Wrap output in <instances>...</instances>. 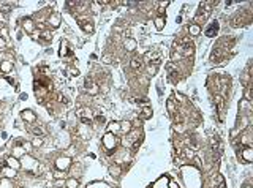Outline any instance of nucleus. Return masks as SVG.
Here are the masks:
<instances>
[{
	"mask_svg": "<svg viewBox=\"0 0 253 188\" xmlns=\"http://www.w3.org/2000/svg\"><path fill=\"white\" fill-rule=\"evenodd\" d=\"M21 167H24V169L29 171V172H35V171H38V161L35 158H32V157H29V155H24L22 157Z\"/></svg>",
	"mask_w": 253,
	"mask_h": 188,
	"instance_id": "nucleus-1",
	"label": "nucleus"
},
{
	"mask_svg": "<svg viewBox=\"0 0 253 188\" xmlns=\"http://www.w3.org/2000/svg\"><path fill=\"white\" fill-rule=\"evenodd\" d=\"M116 144H117V141H116V137L112 136L111 133H106L104 134V137H103V146H104V149L108 150V153H112V150L116 149Z\"/></svg>",
	"mask_w": 253,
	"mask_h": 188,
	"instance_id": "nucleus-2",
	"label": "nucleus"
},
{
	"mask_svg": "<svg viewBox=\"0 0 253 188\" xmlns=\"http://www.w3.org/2000/svg\"><path fill=\"white\" fill-rule=\"evenodd\" d=\"M70 166H71V160H70L68 157H60V158L56 160V169H59V171H63V172H65Z\"/></svg>",
	"mask_w": 253,
	"mask_h": 188,
	"instance_id": "nucleus-3",
	"label": "nucleus"
},
{
	"mask_svg": "<svg viewBox=\"0 0 253 188\" xmlns=\"http://www.w3.org/2000/svg\"><path fill=\"white\" fill-rule=\"evenodd\" d=\"M76 114L81 120H92V116H93L92 111H90L89 107H82V109H79Z\"/></svg>",
	"mask_w": 253,
	"mask_h": 188,
	"instance_id": "nucleus-4",
	"label": "nucleus"
},
{
	"mask_svg": "<svg viewBox=\"0 0 253 188\" xmlns=\"http://www.w3.org/2000/svg\"><path fill=\"white\" fill-rule=\"evenodd\" d=\"M217 32H218V22H217V21H214L210 25L207 27V29H206V36L212 38V36L217 35Z\"/></svg>",
	"mask_w": 253,
	"mask_h": 188,
	"instance_id": "nucleus-5",
	"label": "nucleus"
},
{
	"mask_svg": "<svg viewBox=\"0 0 253 188\" xmlns=\"http://www.w3.org/2000/svg\"><path fill=\"white\" fill-rule=\"evenodd\" d=\"M79 25H81V29H82L84 32H87V33H92V32H93L92 22L87 21V19H81V21H79Z\"/></svg>",
	"mask_w": 253,
	"mask_h": 188,
	"instance_id": "nucleus-6",
	"label": "nucleus"
},
{
	"mask_svg": "<svg viewBox=\"0 0 253 188\" xmlns=\"http://www.w3.org/2000/svg\"><path fill=\"white\" fill-rule=\"evenodd\" d=\"M6 166L11 167V169H14V171L21 169V163H19V161L16 160L14 157H10V158H6Z\"/></svg>",
	"mask_w": 253,
	"mask_h": 188,
	"instance_id": "nucleus-7",
	"label": "nucleus"
},
{
	"mask_svg": "<svg viewBox=\"0 0 253 188\" xmlns=\"http://www.w3.org/2000/svg\"><path fill=\"white\" fill-rule=\"evenodd\" d=\"M242 158L247 161V163H250V161L253 160V150H252V147H245V149L242 150Z\"/></svg>",
	"mask_w": 253,
	"mask_h": 188,
	"instance_id": "nucleus-8",
	"label": "nucleus"
},
{
	"mask_svg": "<svg viewBox=\"0 0 253 188\" xmlns=\"http://www.w3.org/2000/svg\"><path fill=\"white\" fill-rule=\"evenodd\" d=\"M0 171H2V176H3V177H6V179H11V177H14V176H16V171H14V169H11V167H8V166H3Z\"/></svg>",
	"mask_w": 253,
	"mask_h": 188,
	"instance_id": "nucleus-9",
	"label": "nucleus"
},
{
	"mask_svg": "<svg viewBox=\"0 0 253 188\" xmlns=\"http://www.w3.org/2000/svg\"><path fill=\"white\" fill-rule=\"evenodd\" d=\"M179 155L180 157H185V158H193V155H195V150L191 149V147H185L184 150H179Z\"/></svg>",
	"mask_w": 253,
	"mask_h": 188,
	"instance_id": "nucleus-10",
	"label": "nucleus"
},
{
	"mask_svg": "<svg viewBox=\"0 0 253 188\" xmlns=\"http://www.w3.org/2000/svg\"><path fill=\"white\" fill-rule=\"evenodd\" d=\"M48 24L52 25V27H59V24H60V16L56 14V13H52V14L49 16V19H48Z\"/></svg>",
	"mask_w": 253,
	"mask_h": 188,
	"instance_id": "nucleus-11",
	"label": "nucleus"
},
{
	"mask_svg": "<svg viewBox=\"0 0 253 188\" xmlns=\"http://www.w3.org/2000/svg\"><path fill=\"white\" fill-rule=\"evenodd\" d=\"M130 65H131V68H133V70H139L141 66H143V59H141L139 55L133 57V59H131V63H130Z\"/></svg>",
	"mask_w": 253,
	"mask_h": 188,
	"instance_id": "nucleus-12",
	"label": "nucleus"
},
{
	"mask_svg": "<svg viewBox=\"0 0 253 188\" xmlns=\"http://www.w3.org/2000/svg\"><path fill=\"white\" fill-rule=\"evenodd\" d=\"M22 119H24L25 122L32 123V122H35V114H33L32 111H24V112H22Z\"/></svg>",
	"mask_w": 253,
	"mask_h": 188,
	"instance_id": "nucleus-13",
	"label": "nucleus"
},
{
	"mask_svg": "<svg viewBox=\"0 0 253 188\" xmlns=\"http://www.w3.org/2000/svg\"><path fill=\"white\" fill-rule=\"evenodd\" d=\"M154 188H168V177H161L155 182Z\"/></svg>",
	"mask_w": 253,
	"mask_h": 188,
	"instance_id": "nucleus-14",
	"label": "nucleus"
},
{
	"mask_svg": "<svg viewBox=\"0 0 253 188\" xmlns=\"http://www.w3.org/2000/svg\"><path fill=\"white\" fill-rule=\"evenodd\" d=\"M60 48H62V49H60V55H62V57L68 55V54H70V55H73V51H70V49H68V46H67V43H65V41H62Z\"/></svg>",
	"mask_w": 253,
	"mask_h": 188,
	"instance_id": "nucleus-15",
	"label": "nucleus"
},
{
	"mask_svg": "<svg viewBox=\"0 0 253 188\" xmlns=\"http://www.w3.org/2000/svg\"><path fill=\"white\" fill-rule=\"evenodd\" d=\"M210 144H212V149H214V152L217 150V152H220V149H221V146H220V139H218L217 136H214L210 139Z\"/></svg>",
	"mask_w": 253,
	"mask_h": 188,
	"instance_id": "nucleus-16",
	"label": "nucleus"
},
{
	"mask_svg": "<svg viewBox=\"0 0 253 188\" xmlns=\"http://www.w3.org/2000/svg\"><path fill=\"white\" fill-rule=\"evenodd\" d=\"M13 150H14V152H13V157H14V158H18V157H24V155H25L24 147H21V146H16Z\"/></svg>",
	"mask_w": 253,
	"mask_h": 188,
	"instance_id": "nucleus-17",
	"label": "nucleus"
},
{
	"mask_svg": "<svg viewBox=\"0 0 253 188\" xmlns=\"http://www.w3.org/2000/svg\"><path fill=\"white\" fill-rule=\"evenodd\" d=\"M108 130H109L108 133H111V134H112V133H117V131H120V123H119V122H112V123H109Z\"/></svg>",
	"mask_w": 253,
	"mask_h": 188,
	"instance_id": "nucleus-18",
	"label": "nucleus"
},
{
	"mask_svg": "<svg viewBox=\"0 0 253 188\" xmlns=\"http://www.w3.org/2000/svg\"><path fill=\"white\" fill-rule=\"evenodd\" d=\"M11 68H13V65H11V62H10V60L0 62V70H3V71H10Z\"/></svg>",
	"mask_w": 253,
	"mask_h": 188,
	"instance_id": "nucleus-19",
	"label": "nucleus"
},
{
	"mask_svg": "<svg viewBox=\"0 0 253 188\" xmlns=\"http://www.w3.org/2000/svg\"><path fill=\"white\" fill-rule=\"evenodd\" d=\"M40 38L45 40V41H51V40H52V33L48 32V30H45L43 33H40Z\"/></svg>",
	"mask_w": 253,
	"mask_h": 188,
	"instance_id": "nucleus-20",
	"label": "nucleus"
},
{
	"mask_svg": "<svg viewBox=\"0 0 253 188\" xmlns=\"http://www.w3.org/2000/svg\"><path fill=\"white\" fill-rule=\"evenodd\" d=\"M215 103H217V106H218V111H221V109H223V105H225V101H223V96H220V95H215Z\"/></svg>",
	"mask_w": 253,
	"mask_h": 188,
	"instance_id": "nucleus-21",
	"label": "nucleus"
},
{
	"mask_svg": "<svg viewBox=\"0 0 253 188\" xmlns=\"http://www.w3.org/2000/svg\"><path fill=\"white\" fill-rule=\"evenodd\" d=\"M130 130H131V123L130 122H122V123H120V131L128 133Z\"/></svg>",
	"mask_w": 253,
	"mask_h": 188,
	"instance_id": "nucleus-22",
	"label": "nucleus"
},
{
	"mask_svg": "<svg viewBox=\"0 0 253 188\" xmlns=\"http://www.w3.org/2000/svg\"><path fill=\"white\" fill-rule=\"evenodd\" d=\"M30 131H32L33 134H35L36 137H40V136H43V134H45V131H43V128H40V126H33V128L30 130Z\"/></svg>",
	"mask_w": 253,
	"mask_h": 188,
	"instance_id": "nucleus-23",
	"label": "nucleus"
},
{
	"mask_svg": "<svg viewBox=\"0 0 253 188\" xmlns=\"http://www.w3.org/2000/svg\"><path fill=\"white\" fill-rule=\"evenodd\" d=\"M0 188H13V185L10 183V180L6 179V177H3V179L0 180Z\"/></svg>",
	"mask_w": 253,
	"mask_h": 188,
	"instance_id": "nucleus-24",
	"label": "nucleus"
},
{
	"mask_svg": "<svg viewBox=\"0 0 253 188\" xmlns=\"http://www.w3.org/2000/svg\"><path fill=\"white\" fill-rule=\"evenodd\" d=\"M24 29H25L29 33L33 30V22L30 21V19H25V21H24Z\"/></svg>",
	"mask_w": 253,
	"mask_h": 188,
	"instance_id": "nucleus-25",
	"label": "nucleus"
},
{
	"mask_svg": "<svg viewBox=\"0 0 253 188\" xmlns=\"http://www.w3.org/2000/svg\"><path fill=\"white\" fill-rule=\"evenodd\" d=\"M125 48L128 49V51H133V49L136 48V43H134L133 40H127L125 41Z\"/></svg>",
	"mask_w": 253,
	"mask_h": 188,
	"instance_id": "nucleus-26",
	"label": "nucleus"
},
{
	"mask_svg": "<svg viewBox=\"0 0 253 188\" xmlns=\"http://www.w3.org/2000/svg\"><path fill=\"white\" fill-rule=\"evenodd\" d=\"M77 185H79V182L76 179H70L67 182V188H77Z\"/></svg>",
	"mask_w": 253,
	"mask_h": 188,
	"instance_id": "nucleus-27",
	"label": "nucleus"
},
{
	"mask_svg": "<svg viewBox=\"0 0 253 188\" xmlns=\"http://www.w3.org/2000/svg\"><path fill=\"white\" fill-rule=\"evenodd\" d=\"M150 116H152V111L149 109V107H144V109H143V114H141V119H149Z\"/></svg>",
	"mask_w": 253,
	"mask_h": 188,
	"instance_id": "nucleus-28",
	"label": "nucleus"
},
{
	"mask_svg": "<svg viewBox=\"0 0 253 188\" xmlns=\"http://www.w3.org/2000/svg\"><path fill=\"white\" fill-rule=\"evenodd\" d=\"M200 32H201L200 25H196V24L190 25V33H191V35H198V33H200Z\"/></svg>",
	"mask_w": 253,
	"mask_h": 188,
	"instance_id": "nucleus-29",
	"label": "nucleus"
},
{
	"mask_svg": "<svg viewBox=\"0 0 253 188\" xmlns=\"http://www.w3.org/2000/svg\"><path fill=\"white\" fill-rule=\"evenodd\" d=\"M109 172L112 174V176H119V174H120V167L119 166H111L109 167Z\"/></svg>",
	"mask_w": 253,
	"mask_h": 188,
	"instance_id": "nucleus-30",
	"label": "nucleus"
},
{
	"mask_svg": "<svg viewBox=\"0 0 253 188\" xmlns=\"http://www.w3.org/2000/svg\"><path fill=\"white\" fill-rule=\"evenodd\" d=\"M163 24H165L163 18H161V16H160V18H157V21H155V25H157V29H158V30L163 29Z\"/></svg>",
	"mask_w": 253,
	"mask_h": 188,
	"instance_id": "nucleus-31",
	"label": "nucleus"
},
{
	"mask_svg": "<svg viewBox=\"0 0 253 188\" xmlns=\"http://www.w3.org/2000/svg\"><path fill=\"white\" fill-rule=\"evenodd\" d=\"M157 68H158L157 65H154V66H152V65H149V66H147V73H149L150 76H154L155 73H157Z\"/></svg>",
	"mask_w": 253,
	"mask_h": 188,
	"instance_id": "nucleus-32",
	"label": "nucleus"
},
{
	"mask_svg": "<svg viewBox=\"0 0 253 188\" xmlns=\"http://www.w3.org/2000/svg\"><path fill=\"white\" fill-rule=\"evenodd\" d=\"M67 73H68V76H71V78H75V76L79 75V71H77L76 68H68L67 70Z\"/></svg>",
	"mask_w": 253,
	"mask_h": 188,
	"instance_id": "nucleus-33",
	"label": "nucleus"
},
{
	"mask_svg": "<svg viewBox=\"0 0 253 188\" xmlns=\"http://www.w3.org/2000/svg\"><path fill=\"white\" fill-rule=\"evenodd\" d=\"M54 177H56V179H63V177H65V172H63V171H59V169H57L56 172H54Z\"/></svg>",
	"mask_w": 253,
	"mask_h": 188,
	"instance_id": "nucleus-34",
	"label": "nucleus"
},
{
	"mask_svg": "<svg viewBox=\"0 0 253 188\" xmlns=\"http://www.w3.org/2000/svg\"><path fill=\"white\" fill-rule=\"evenodd\" d=\"M33 146H35V147H40V146H41V144H43V139H41V137H33Z\"/></svg>",
	"mask_w": 253,
	"mask_h": 188,
	"instance_id": "nucleus-35",
	"label": "nucleus"
},
{
	"mask_svg": "<svg viewBox=\"0 0 253 188\" xmlns=\"http://www.w3.org/2000/svg\"><path fill=\"white\" fill-rule=\"evenodd\" d=\"M56 98H57V101H60V103H65V101H67V98H65V96H63L60 92L56 93Z\"/></svg>",
	"mask_w": 253,
	"mask_h": 188,
	"instance_id": "nucleus-36",
	"label": "nucleus"
},
{
	"mask_svg": "<svg viewBox=\"0 0 253 188\" xmlns=\"http://www.w3.org/2000/svg\"><path fill=\"white\" fill-rule=\"evenodd\" d=\"M171 57H173V60H179V59H182V54L174 51V52H173V55H171Z\"/></svg>",
	"mask_w": 253,
	"mask_h": 188,
	"instance_id": "nucleus-37",
	"label": "nucleus"
},
{
	"mask_svg": "<svg viewBox=\"0 0 253 188\" xmlns=\"http://www.w3.org/2000/svg\"><path fill=\"white\" fill-rule=\"evenodd\" d=\"M174 120H176V123L182 122V120H184V116H182V114H176V116H174Z\"/></svg>",
	"mask_w": 253,
	"mask_h": 188,
	"instance_id": "nucleus-38",
	"label": "nucleus"
},
{
	"mask_svg": "<svg viewBox=\"0 0 253 188\" xmlns=\"http://www.w3.org/2000/svg\"><path fill=\"white\" fill-rule=\"evenodd\" d=\"M168 188H179V183H177V182H173V180H171V182L168 183Z\"/></svg>",
	"mask_w": 253,
	"mask_h": 188,
	"instance_id": "nucleus-39",
	"label": "nucleus"
},
{
	"mask_svg": "<svg viewBox=\"0 0 253 188\" xmlns=\"http://www.w3.org/2000/svg\"><path fill=\"white\" fill-rule=\"evenodd\" d=\"M0 32H2V36H3V38H8V30H6L5 27H3V29L0 30Z\"/></svg>",
	"mask_w": 253,
	"mask_h": 188,
	"instance_id": "nucleus-40",
	"label": "nucleus"
},
{
	"mask_svg": "<svg viewBox=\"0 0 253 188\" xmlns=\"http://www.w3.org/2000/svg\"><path fill=\"white\" fill-rule=\"evenodd\" d=\"M168 109L171 111V114L174 112V105H173V101H168Z\"/></svg>",
	"mask_w": 253,
	"mask_h": 188,
	"instance_id": "nucleus-41",
	"label": "nucleus"
},
{
	"mask_svg": "<svg viewBox=\"0 0 253 188\" xmlns=\"http://www.w3.org/2000/svg\"><path fill=\"white\" fill-rule=\"evenodd\" d=\"M169 5V2H160V8H166Z\"/></svg>",
	"mask_w": 253,
	"mask_h": 188,
	"instance_id": "nucleus-42",
	"label": "nucleus"
},
{
	"mask_svg": "<svg viewBox=\"0 0 253 188\" xmlns=\"http://www.w3.org/2000/svg\"><path fill=\"white\" fill-rule=\"evenodd\" d=\"M109 60H111V57H109V55H106V57H103V62H104V63H111V62H109Z\"/></svg>",
	"mask_w": 253,
	"mask_h": 188,
	"instance_id": "nucleus-43",
	"label": "nucleus"
},
{
	"mask_svg": "<svg viewBox=\"0 0 253 188\" xmlns=\"http://www.w3.org/2000/svg\"><path fill=\"white\" fill-rule=\"evenodd\" d=\"M245 188H252V187H245Z\"/></svg>",
	"mask_w": 253,
	"mask_h": 188,
	"instance_id": "nucleus-44",
	"label": "nucleus"
}]
</instances>
